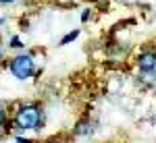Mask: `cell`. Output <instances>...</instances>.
<instances>
[{"instance_id":"obj_4","label":"cell","mask_w":156,"mask_h":143,"mask_svg":"<svg viewBox=\"0 0 156 143\" xmlns=\"http://www.w3.org/2000/svg\"><path fill=\"white\" fill-rule=\"evenodd\" d=\"M77 36H79V29H73L71 33H67V36L60 39V46H67V44H71V42H73V39H75Z\"/></svg>"},{"instance_id":"obj_5","label":"cell","mask_w":156,"mask_h":143,"mask_svg":"<svg viewBox=\"0 0 156 143\" xmlns=\"http://www.w3.org/2000/svg\"><path fill=\"white\" fill-rule=\"evenodd\" d=\"M6 122H9V114H6V110H4V108H0V129H2V127H6Z\"/></svg>"},{"instance_id":"obj_8","label":"cell","mask_w":156,"mask_h":143,"mask_svg":"<svg viewBox=\"0 0 156 143\" xmlns=\"http://www.w3.org/2000/svg\"><path fill=\"white\" fill-rule=\"evenodd\" d=\"M17 143H29V139H25V137H17Z\"/></svg>"},{"instance_id":"obj_10","label":"cell","mask_w":156,"mask_h":143,"mask_svg":"<svg viewBox=\"0 0 156 143\" xmlns=\"http://www.w3.org/2000/svg\"><path fill=\"white\" fill-rule=\"evenodd\" d=\"M2 23H4V19H0V25H2Z\"/></svg>"},{"instance_id":"obj_3","label":"cell","mask_w":156,"mask_h":143,"mask_svg":"<svg viewBox=\"0 0 156 143\" xmlns=\"http://www.w3.org/2000/svg\"><path fill=\"white\" fill-rule=\"evenodd\" d=\"M137 66L144 73H152L156 69V52L154 50H144L137 54Z\"/></svg>"},{"instance_id":"obj_7","label":"cell","mask_w":156,"mask_h":143,"mask_svg":"<svg viewBox=\"0 0 156 143\" xmlns=\"http://www.w3.org/2000/svg\"><path fill=\"white\" fill-rule=\"evenodd\" d=\"M87 17H90V11H83V12H81V21H87Z\"/></svg>"},{"instance_id":"obj_2","label":"cell","mask_w":156,"mask_h":143,"mask_svg":"<svg viewBox=\"0 0 156 143\" xmlns=\"http://www.w3.org/2000/svg\"><path fill=\"white\" fill-rule=\"evenodd\" d=\"M11 73L12 77H17V79H29V77H34V73H36V62H34V56H29V54H19V56H15L11 60Z\"/></svg>"},{"instance_id":"obj_1","label":"cell","mask_w":156,"mask_h":143,"mask_svg":"<svg viewBox=\"0 0 156 143\" xmlns=\"http://www.w3.org/2000/svg\"><path fill=\"white\" fill-rule=\"evenodd\" d=\"M44 122V112L42 108L36 106V104H25L17 110L15 114V127L21 129V131H34V129H40Z\"/></svg>"},{"instance_id":"obj_6","label":"cell","mask_w":156,"mask_h":143,"mask_svg":"<svg viewBox=\"0 0 156 143\" xmlns=\"http://www.w3.org/2000/svg\"><path fill=\"white\" fill-rule=\"evenodd\" d=\"M9 46H11V48H23V42H21V37H19V36H12Z\"/></svg>"},{"instance_id":"obj_9","label":"cell","mask_w":156,"mask_h":143,"mask_svg":"<svg viewBox=\"0 0 156 143\" xmlns=\"http://www.w3.org/2000/svg\"><path fill=\"white\" fill-rule=\"evenodd\" d=\"M15 0H0V4H12Z\"/></svg>"}]
</instances>
